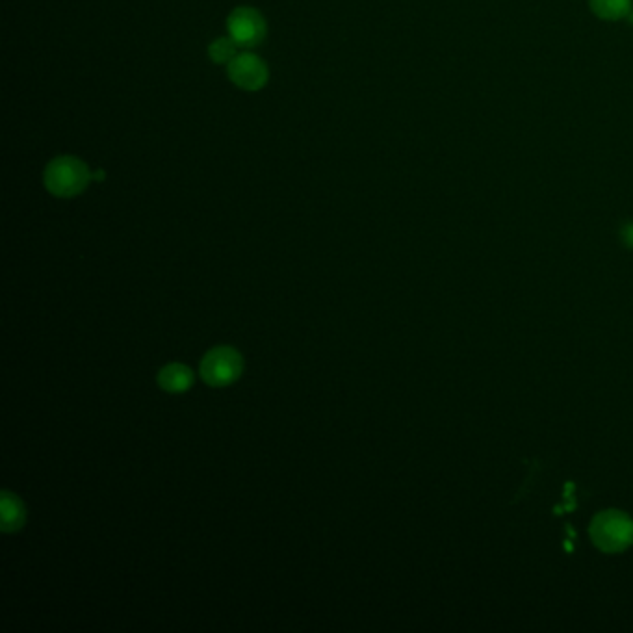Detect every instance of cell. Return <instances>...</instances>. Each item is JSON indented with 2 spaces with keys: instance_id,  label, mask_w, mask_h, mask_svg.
I'll list each match as a JSON object with an SVG mask.
<instances>
[{
  "instance_id": "cell-3",
  "label": "cell",
  "mask_w": 633,
  "mask_h": 633,
  "mask_svg": "<svg viewBox=\"0 0 633 633\" xmlns=\"http://www.w3.org/2000/svg\"><path fill=\"white\" fill-rule=\"evenodd\" d=\"M244 370L242 355L233 348H221L208 351L207 357L201 362V375L212 387H227L234 383Z\"/></svg>"
},
{
  "instance_id": "cell-4",
  "label": "cell",
  "mask_w": 633,
  "mask_h": 633,
  "mask_svg": "<svg viewBox=\"0 0 633 633\" xmlns=\"http://www.w3.org/2000/svg\"><path fill=\"white\" fill-rule=\"evenodd\" d=\"M227 30L240 49L249 51V49L259 47L260 43L266 39L268 25L259 10L242 6L229 15Z\"/></svg>"
},
{
  "instance_id": "cell-9",
  "label": "cell",
  "mask_w": 633,
  "mask_h": 633,
  "mask_svg": "<svg viewBox=\"0 0 633 633\" xmlns=\"http://www.w3.org/2000/svg\"><path fill=\"white\" fill-rule=\"evenodd\" d=\"M238 43L231 36L229 38L216 39L210 47H208V56L212 58L214 64L223 65L231 64L234 58L238 56Z\"/></svg>"
},
{
  "instance_id": "cell-8",
  "label": "cell",
  "mask_w": 633,
  "mask_h": 633,
  "mask_svg": "<svg viewBox=\"0 0 633 633\" xmlns=\"http://www.w3.org/2000/svg\"><path fill=\"white\" fill-rule=\"evenodd\" d=\"M2 531L12 533L25 524V507L12 492H2Z\"/></svg>"
},
{
  "instance_id": "cell-11",
  "label": "cell",
  "mask_w": 633,
  "mask_h": 633,
  "mask_svg": "<svg viewBox=\"0 0 633 633\" xmlns=\"http://www.w3.org/2000/svg\"><path fill=\"white\" fill-rule=\"evenodd\" d=\"M104 177H106V175H104V171H97V173H93V181H104Z\"/></svg>"
},
{
  "instance_id": "cell-1",
  "label": "cell",
  "mask_w": 633,
  "mask_h": 633,
  "mask_svg": "<svg viewBox=\"0 0 633 633\" xmlns=\"http://www.w3.org/2000/svg\"><path fill=\"white\" fill-rule=\"evenodd\" d=\"M591 541L606 554H621L633 544V518L621 509H606L589 526Z\"/></svg>"
},
{
  "instance_id": "cell-6",
  "label": "cell",
  "mask_w": 633,
  "mask_h": 633,
  "mask_svg": "<svg viewBox=\"0 0 633 633\" xmlns=\"http://www.w3.org/2000/svg\"><path fill=\"white\" fill-rule=\"evenodd\" d=\"M158 385L173 394H181L194 385V372L186 364H168L158 374Z\"/></svg>"
},
{
  "instance_id": "cell-2",
  "label": "cell",
  "mask_w": 633,
  "mask_h": 633,
  "mask_svg": "<svg viewBox=\"0 0 633 633\" xmlns=\"http://www.w3.org/2000/svg\"><path fill=\"white\" fill-rule=\"evenodd\" d=\"M43 181L52 195L69 199L88 188L93 173L77 156H58L45 169Z\"/></svg>"
},
{
  "instance_id": "cell-5",
  "label": "cell",
  "mask_w": 633,
  "mask_h": 633,
  "mask_svg": "<svg viewBox=\"0 0 633 633\" xmlns=\"http://www.w3.org/2000/svg\"><path fill=\"white\" fill-rule=\"evenodd\" d=\"M227 73L238 88L246 91L262 90L270 80L268 65L264 64L257 54L251 52L238 54L229 64Z\"/></svg>"
},
{
  "instance_id": "cell-7",
  "label": "cell",
  "mask_w": 633,
  "mask_h": 633,
  "mask_svg": "<svg viewBox=\"0 0 633 633\" xmlns=\"http://www.w3.org/2000/svg\"><path fill=\"white\" fill-rule=\"evenodd\" d=\"M589 10L596 19L606 23H619L633 12L632 0H589Z\"/></svg>"
},
{
  "instance_id": "cell-10",
  "label": "cell",
  "mask_w": 633,
  "mask_h": 633,
  "mask_svg": "<svg viewBox=\"0 0 633 633\" xmlns=\"http://www.w3.org/2000/svg\"><path fill=\"white\" fill-rule=\"evenodd\" d=\"M621 240L624 246L628 247V249H633V221H626L622 225Z\"/></svg>"
}]
</instances>
